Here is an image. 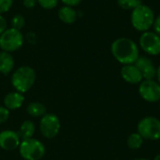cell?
<instances>
[{"instance_id":"1","label":"cell","mask_w":160,"mask_h":160,"mask_svg":"<svg viewBox=\"0 0 160 160\" xmlns=\"http://www.w3.org/2000/svg\"><path fill=\"white\" fill-rule=\"evenodd\" d=\"M111 51L113 57L124 66L135 64L140 57L138 45L128 38L115 39L111 46Z\"/></svg>"},{"instance_id":"2","label":"cell","mask_w":160,"mask_h":160,"mask_svg":"<svg viewBox=\"0 0 160 160\" xmlns=\"http://www.w3.org/2000/svg\"><path fill=\"white\" fill-rule=\"evenodd\" d=\"M10 82L15 91L24 94L33 87L36 82V72L31 67H20L13 72Z\"/></svg>"},{"instance_id":"3","label":"cell","mask_w":160,"mask_h":160,"mask_svg":"<svg viewBox=\"0 0 160 160\" xmlns=\"http://www.w3.org/2000/svg\"><path fill=\"white\" fill-rule=\"evenodd\" d=\"M131 24L140 32L149 31L153 26L155 21V13L153 9L146 5H140L132 10L131 13Z\"/></svg>"},{"instance_id":"4","label":"cell","mask_w":160,"mask_h":160,"mask_svg":"<svg viewBox=\"0 0 160 160\" xmlns=\"http://www.w3.org/2000/svg\"><path fill=\"white\" fill-rule=\"evenodd\" d=\"M18 149L20 156L24 160H40L46 153L43 142L35 138L22 140Z\"/></svg>"},{"instance_id":"5","label":"cell","mask_w":160,"mask_h":160,"mask_svg":"<svg viewBox=\"0 0 160 160\" xmlns=\"http://www.w3.org/2000/svg\"><path fill=\"white\" fill-rule=\"evenodd\" d=\"M23 44V35L21 30L13 27L6 29L0 35V49L7 52L19 50Z\"/></svg>"},{"instance_id":"6","label":"cell","mask_w":160,"mask_h":160,"mask_svg":"<svg viewBox=\"0 0 160 160\" xmlns=\"http://www.w3.org/2000/svg\"><path fill=\"white\" fill-rule=\"evenodd\" d=\"M137 130L143 140L158 141L160 140V120L153 116H146L139 122Z\"/></svg>"},{"instance_id":"7","label":"cell","mask_w":160,"mask_h":160,"mask_svg":"<svg viewBox=\"0 0 160 160\" xmlns=\"http://www.w3.org/2000/svg\"><path fill=\"white\" fill-rule=\"evenodd\" d=\"M61 128V122L59 117L53 113H46L40 118L39 131L46 139L55 138Z\"/></svg>"},{"instance_id":"8","label":"cell","mask_w":160,"mask_h":160,"mask_svg":"<svg viewBox=\"0 0 160 160\" xmlns=\"http://www.w3.org/2000/svg\"><path fill=\"white\" fill-rule=\"evenodd\" d=\"M142 50L150 55L160 54V37L153 31H145L142 34L140 40Z\"/></svg>"},{"instance_id":"9","label":"cell","mask_w":160,"mask_h":160,"mask_svg":"<svg viewBox=\"0 0 160 160\" xmlns=\"http://www.w3.org/2000/svg\"><path fill=\"white\" fill-rule=\"evenodd\" d=\"M139 94L147 102H158L160 100V84L155 80H144L139 85Z\"/></svg>"},{"instance_id":"10","label":"cell","mask_w":160,"mask_h":160,"mask_svg":"<svg viewBox=\"0 0 160 160\" xmlns=\"http://www.w3.org/2000/svg\"><path fill=\"white\" fill-rule=\"evenodd\" d=\"M21 138L18 132L11 129H5L0 132V148L5 151H14L19 148Z\"/></svg>"},{"instance_id":"11","label":"cell","mask_w":160,"mask_h":160,"mask_svg":"<svg viewBox=\"0 0 160 160\" xmlns=\"http://www.w3.org/2000/svg\"><path fill=\"white\" fill-rule=\"evenodd\" d=\"M135 66L139 68L144 80H154L157 76V68L154 62L146 56H140L135 62Z\"/></svg>"},{"instance_id":"12","label":"cell","mask_w":160,"mask_h":160,"mask_svg":"<svg viewBox=\"0 0 160 160\" xmlns=\"http://www.w3.org/2000/svg\"><path fill=\"white\" fill-rule=\"evenodd\" d=\"M121 77L124 81L131 84L141 83L143 80L141 71L135 66V64L123 66V68H121Z\"/></svg>"},{"instance_id":"13","label":"cell","mask_w":160,"mask_h":160,"mask_svg":"<svg viewBox=\"0 0 160 160\" xmlns=\"http://www.w3.org/2000/svg\"><path fill=\"white\" fill-rule=\"evenodd\" d=\"M24 102L23 94L17 91L10 92L4 98V106L9 111H15L20 109Z\"/></svg>"},{"instance_id":"14","label":"cell","mask_w":160,"mask_h":160,"mask_svg":"<svg viewBox=\"0 0 160 160\" xmlns=\"http://www.w3.org/2000/svg\"><path fill=\"white\" fill-rule=\"evenodd\" d=\"M14 59L10 52H0V73L4 75L9 74L14 68Z\"/></svg>"},{"instance_id":"15","label":"cell","mask_w":160,"mask_h":160,"mask_svg":"<svg viewBox=\"0 0 160 160\" xmlns=\"http://www.w3.org/2000/svg\"><path fill=\"white\" fill-rule=\"evenodd\" d=\"M58 17L63 22L70 24V23H73L76 21V19H77V11L72 7L64 6L59 9Z\"/></svg>"},{"instance_id":"16","label":"cell","mask_w":160,"mask_h":160,"mask_svg":"<svg viewBox=\"0 0 160 160\" xmlns=\"http://www.w3.org/2000/svg\"><path fill=\"white\" fill-rule=\"evenodd\" d=\"M26 112L28 113V115H30L32 117L41 118L42 116H44L47 113V108L44 104L38 102V101H34L27 105Z\"/></svg>"},{"instance_id":"17","label":"cell","mask_w":160,"mask_h":160,"mask_svg":"<svg viewBox=\"0 0 160 160\" xmlns=\"http://www.w3.org/2000/svg\"><path fill=\"white\" fill-rule=\"evenodd\" d=\"M35 131H36V126H35L34 122H32L30 120H25L20 126L18 134H19L21 140L22 141V140H27V139L33 138Z\"/></svg>"},{"instance_id":"18","label":"cell","mask_w":160,"mask_h":160,"mask_svg":"<svg viewBox=\"0 0 160 160\" xmlns=\"http://www.w3.org/2000/svg\"><path fill=\"white\" fill-rule=\"evenodd\" d=\"M143 144V138L138 133H132L128 138V146L132 150H137Z\"/></svg>"},{"instance_id":"19","label":"cell","mask_w":160,"mask_h":160,"mask_svg":"<svg viewBox=\"0 0 160 160\" xmlns=\"http://www.w3.org/2000/svg\"><path fill=\"white\" fill-rule=\"evenodd\" d=\"M118 6L123 9H134L142 5V0H117Z\"/></svg>"},{"instance_id":"20","label":"cell","mask_w":160,"mask_h":160,"mask_svg":"<svg viewBox=\"0 0 160 160\" xmlns=\"http://www.w3.org/2000/svg\"><path fill=\"white\" fill-rule=\"evenodd\" d=\"M24 23H25L24 18L21 14L15 15L12 18V20H11V25H12V27L15 28V29H18V30H21L24 26Z\"/></svg>"},{"instance_id":"21","label":"cell","mask_w":160,"mask_h":160,"mask_svg":"<svg viewBox=\"0 0 160 160\" xmlns=\"http://www.w3.org/2000/svg\"><path fill=\"white\" fill-rule=\"evenodd\" d=\"M59 0H38L39 6L45 9H52L58 5Z\"/></svg>"},{"instance_id":"22","label":"cell","mask_w":160,"mask_h":160,"mask_svg":"<svg viewBox=\"0 0 160 160\" xmlns=\"http://www.w3.org/2000/svg\"><path fill=\"white\" fill-rule=\"evenodd\" d=\"M14 0H0V14L8 12L13 5Z\"/></svg>"},{"instance_id":"23","label":"cell","mask_w":160,"mask_h":160,"mask_svg":"<svg viewBox=\"0 0 160 160\" xmlns=\"http://www.w3.org/2000/svg\"><path fill=\"white\" fill-rule=\"evenodd\" d=\"M9 118V110L5 106H0V124L6 123Z\"/></svg>"},{"instance_id":"24","label":"cell","mask_w":160,"mask_h":160,"mask_svg":"<svg viewBox=\"0 0 160 160\" xmlns=\"http://www.w3.org/2000/svg\"><path fill=\"white\" fill-rule=\"evenodd\" d=\"M153 26H154V32L160 37V14L157 18H155Z\"/></svg>"},{"instance_id":"25","label":"cell","mask_w":160,"mask_h":160,"mask_svg":"<svg viewBox=\"0 0 160 160\" xmlns=\"http://www.w3.org/2000/svg\"><path fill=\"white\" fill-rule=\"evenodd\" d=\"M66 6H68V7H75V6H78L82 3V0H61Z\"/></svg>"},{"instance_id":"26","label":"cell","mask_w":160,"mask_h":160,"mask_svg":"<svg viewBox=\"0 0 160 160\" xmlns=\"http://www.w3.org/2000/svg\"><path fill=\"white\" fill-rule=\"evenodd\" d=\"M38 0H23V5L27 8H33L36 7Z\"/></svg>"},{"instance_id":"27","label":"cell","mask_w":160,"mask_h":160,"mask_svg":"<svg viewBox=\"0 0 160 160\" xmlns=\"http://www.w3.org/2000/svg\"><path fill=\"white\" fill-rule=\"evenodd\" d=\"M7 29V21L6 19L0 14V35Z\"/></svg>"},{"instance_id":"28","label":"cell","mask_w":160,"mask_h":160,"mask_svg":"<svg viewBox=\"0 0 160 160\" xmlns=\"http://www.w3.org/2000/svg\"><path fill=\"white\" fill-rule=\"evenodd\" d=\"M156 77L158 78V82L160 84V65L158 66V68H157V76Z\"/></svg>"},{"instance_id":"29","label":"cell","mask_w":160,"mask_h":160,"mask_svg":"<svg viewBox=\"0 0 160 160\" xmlns=\"http://www.w3.org/2000/svg\"><path fill=\"white\" fill-rule=\"evenodd\" d=\"M154 160H160V154L157 155V156H156V158H155V159H154Z\"/></svg>"},{"instance_id":"30","label":"cell","mask_w":160,"mask_h":160,"mask_svg":"<svg viewBox=\"0 0 160 160\" xmlns=\"http://www.w3.org/2000/svg\"><path fill=\"white\" fill-rule=\"evenodd\" d=\"M132 160H150V159H147V158H135V159H132Z\"/></svg>"},{"instance_id":"31","label":"cell","mask_w":160,"mask_h":160,"mask_svg":"<svg viewBox=\"0 0 160 160\" xmlns=\"http://www.w3.org/2000/svg\"><path fill=\"white\" fill-rule=\"evenodd\" d=\"M159 107H160V100H159Z\"/></svg>"}]
</instances>
